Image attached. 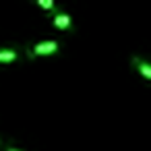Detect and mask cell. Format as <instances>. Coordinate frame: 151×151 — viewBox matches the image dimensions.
I'll return each mask as SVG.
<instances>
[{
    "label": "cell",
    "mask_w": 151,
    "mask_h": 151,
    "mask_svg": "<svg viewBox=\"0 0 151 151\" xmlns=\"http://www.w3.org/2000/svg\"><path fill=\"white\" fill-rule=\"evenodd\" d=\"M130 62L137 66V70H139V73H141L145 79H149V81H151V64H149V62L141 60L139 56H132V58H130Z\"/></svg>",
    "instance_id": "cell-2"
},
{
    "label": "cell",
    "mask_w": 151,
    "mask_h": 151,
    "mask_svg": "<svg viewBox=\"0 0 151 151\" xmlns=\"http://www.w3.org/2000/svg\"><path fill=\"white\" fill-rule=\"evenodd\" d=\"M40 2V6H44V9H54V2L52 0H37Z\"/></svg>",
    "instance_id": "cell-5"
},
{
    "label": "cell",
    "mask_w": 151,
    "mask_h": 151,
    "mask_svg": "<svg viewBox=\"0 0 151 151\" xmlns=\"http://www.w3.org/2000/svg\"><path fill=\"white\" fill-rule=\"evenodd\" d=\"M54 25H56L58 29H68V27H70V15H66V13L54 15Z\"/></svg>",
    "instance_id": "cell-3"
},
{
    "label": "cell",
    "mask_w": 151,
    "mask_h": 151,
    "mask_svg": "<svg viewBox=\"0 0 151 151\" xmlns=\"http://www.w3.org/2000/svg\"><path fill=\"white\" fill-rule=\"evenodd\" d=\"M6 151H21V149H17V147H6Z\"/></svg>",
    "instance_id": "cell-6"
},
{
    "label": "cell",
    "mask_w": 151,
    "mask_h": 151,
    "mask_svg": "<svg viewBox=\"0 0 151 151\" xmlns=\"http://www.w3.org/2000/svg\"><path fill=\"white\" fill-rule=\"evenodd\" d=\"M17 58V52L11 50V48H2L0 50V62H9V60H15Z\"/></svg>",
    "instance_id": "cell-4"
},
{
    "label": "cell",
    "mask_w": 151,
    "mask_h": 151,
    "mask_svg": "<svg viewBox=\"0 0 151 151\" xmlns=\"http://www.w3.org/2000/svg\"><path fill=\"white\" fill-rule=\"evenodd\" d=\"M58 50V42L56 40H46V42H40V44H33L29 50H27V56H44V54H54Z\"/></svg>",
    "instance_id": "cell-1"
}]
</instances>
